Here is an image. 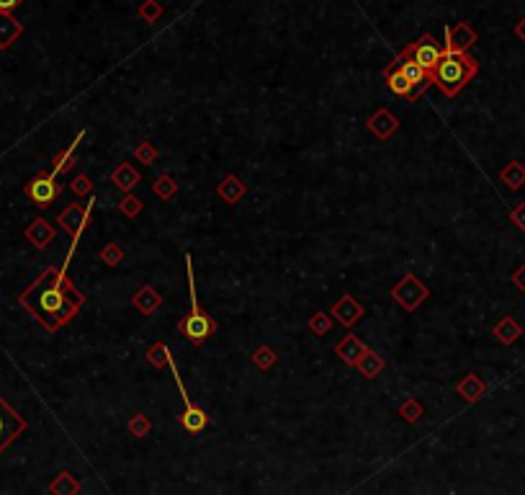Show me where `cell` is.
I'll list each match as a JSON object with an SVG mask.
<instances>
[{"instance_id": "1", "label": "cell", "mask_w": 525, "mask_h": 495, "mask_svg": "<svg viewBox=\"0 0 525 495\" xmlns=\"http://www.w3.org/2000/svg\"><path fill=\"white\" fill-rule=\"evenodd\" d=\"M68 266L70 264L65 261L60 269H47L18 297L21 305L26 307L49 333L68 325L70 320L80 312V307L85 305L83 292H78L75 284L68 278Z\"/></svg>"}, {"instance_id": "2", "label": "cell", "mask_w": 525, "mask_h": 495, "mask_svg": "<svg viewBox=\"0 0 525 495\" xmlns=\"http://www.w3.org/2000/svg\"><path fill=\"white\" fill-rule=\"evenodd\" d=\"M477 70H479V62L466 55V52L464 55H448L445 52L443 60L438 62L435 70L430 73V80L443 90V95L456 98L466 88V83L477 75Z\"/></svg>"}, {"instance_id": "3", "label": "cell", "mask_w": 525, "mask_h": 495, "mask_svg": "<svg viewBox=\"0 0 525 495\" xmlns=\"http://www.w3.org/2000/svg\"><path fill=\"white\" fill-rule=\"evenodd\" d=\"M183 258H186V278H189V297H191V312L181 320V333L193 343H203L206 338H211L216 330V323L211 315L198 307V294H196V284H193V266H191V256L189 251H183Z\"/></svg>"}, {"instance_id": "4", "label": "cell", "mask_w": 525, "mask_h": 495, "mask_svg": "<svg viewBox=\"0 0 525 495\" xmlns=\"http://www.w3.org/2000/svg\"><path fill=\"white\" fill-rule=\"evenodd\" d=\"M168 367H170V372H173L175 382H178L183 407H186V410H183V415H181V426L186 428V431H191V434H201L203 428H206V423H209V415H206V410H203V407L193 405V402H191V397L186 395V387H183V380H181V374H178V367H175L173 356H170Z\"/></svg>"}, {"instance_id": "5", "label": "cell", "mask_w": 525, "mask_h": 495, "mask_svg": "<svg viewBox=\"0 0 525 495\" xmlns=\"http://www.w3.org/2000/svg\"><path fill=\"white\" fill-rule=\"evenodd\" d=\"M402 52L407 57H412L415 62H420L425 70H430V73H433L438 62L443 60L445 47H440V44H438V39L433 34H423L418 41H415V44H410V47L402 49Z\"/></svg>"}, {"instance_id": "6", "label": "cell", "mask_w": 525, "mask_h": 495, "mask_svg": "<svg viewBox=\"0 0 525 495\" xmlns=\"http://www.w3.org/2000/svg\"><path fill=\"white\" fill-rule=\"evenodd\" d=\"M391 297L397 299L407 312H415L420 307V302H425V297H428V286L420 284L415 273H407V276L391 289Z\"/></svg>"}, {"instance_id": "7", "label": "cell", "mask_w": 525, "mask_h": 495, "mask_svg": "<svg viewBox=\"0 0 525 495\" xmlns=\"http://www.w3.org/2000/svg\"><path fill=\"white\" fill-rule=\"evenodd\" d=\"M23 431H26V421L0 397V454H3V452L14 444L16 436L23 434Z\"/></svg>"}, {"instance_id": "8", "label": "cell", "mask_w": 525, "mask_h": 495, "mask_svg": "<svg viewBox=\"0 0 525 495\" xmlns=\"http://www.w3.org/2000/svg\"><path fill=\"white\" fill-rule=\"evenodd\" d=\"M93 204H95V199L90 197V199H88V204H70L68 209L62 212L60 224L68 232H73V243L75 245H78L83 230H85L88 219H90V209H93Z\"/></svg>"}, {"instance_id": "9", "label": "cell", "mask_w": 525, "mask_h": 495, "mask_svg": "<svg viewBox=\"0 0 525 495\" xmlns=\"http://www.w3.org/2000/svg\"><path fill=\"white\" fill-rule=\"evenodd\" d=\"M384 80H386V88L397 95V98H404V101H418L420 95H423V90H420L418 85H412V83L407 80V75H404L394 62L386 68Z\"/></svg>"}, {"instance_id": "10", "label": "cell", "mask_w": 525, "mask_h": 495, "mask_svg": "<svg viewBox=\"0 0 525 495\" xmlns=\"http://www.w3.org/2000/svg\"><path fill=\"white\" fill-rule=\"evenodd\" d=\"M474 41H477V31H474L466 21L445 28V52H448V55H464Z\"/></svg>"}, {"instance_id": "11", "label": "cell", "mask_w": 525, "mask_h": 495, "mask_svg": "<svg viewBox=\"0 0 525 495\" xmlns=\"http://www.w3.org/2000/svg\"><path fill=\"white\" fill-rule=\"evenodd\" d=\"M26 194L31 199H34L36 204H52L54 199H57V194H60V186H57V176L54 173H41V176H36L31 184L26 186Z\"/></svg>"}, {"instance_id": "12", "label": "cell", "mask_w": 525, "mask_h": 495, "mask_svg": "<svg viewBox=\"0 0 525 495\" xmlns=\"http://www.w3.org/2000/svg\"><path fill=\"white\" fill-rule=\"evenodd\" d=\"M394 65L407 75V80H410L412 85H418L420 90L428 88V83H430V70H425L420 62H415L412 57H407L404 52H399L397 60H394Z\"/></svg>"}, {"instance_id": "13", "label": "cell", "mask_w": 525, "mask_h": 495, "mask_svg": "<svg viewBox=\"0 0 525 495\" xmlns=\"http://www.w3.org/2000/svg\"><path fill=\"white\" fill-rule=\"evenodd\" d=\"M366 127H368L378 140H389V137L399 129V119L394 114H389V109H378L376 114L366 122Z\"/></svg>"}, {"instance_id": "14", "label": "cell", "mask_w": 525, "mask_h": 495, "mask_svg": "<svg viewBox=\"0 0 525 495\" xmlns=\"http://www.w3.org/2000/svg\"><path fill=\"white\" fill-rule=\"evenodd\" d=\"M332 315H335L337 323H343L345 328H350V325H356L358 320H361V315H364V307L358 305V302L350 297V294H343V297L337 299V305L332 307Z\"/></svg>"}, {"instance_id": "15", "label": "cell", "mask_w": 525, "mask_h": 495, "mask_svg": "<svg viewBox=\"0 0 525 495\" xmlns=\"http://www.w3.org/2000/svg\"><path fill=\"white\" fill-rule=\"evenodd\" d=\"M366 351H368V348H366L364 343H361V340H358L356 335H353V333H348V335H345V338L335 346V353H337V356H340V359H343L345 364H353V367H356L358 359H361V356H364Z\"/></svg>"}, {"instance_id": "16", "label": "cell", "mask_w": 525, "mask_h": 495, "mask_svg": "<svg viewBox=\"0 0 525 495\" xmlns=\"http://www.w3.org/2000/svg\"><path fill=\"white\" fill-rule=\"evenodd\" d=\"M21 34H23V26L11 16V11H0V49H8Z\"/></svg>"}, {"instance_id": "17", "label": "cell", "mask_w": 525, "mask_h": 495, "mask_svg": "<svg viewBox=\"0 0 525 495\" xmlns=\"http://www.w3.org/2000/svg\"><path fill=\"white\" fill-rule=\"evenodd\" d=\"M132 305H134L142 315H152V312L162 305V297L152 289V286H142V289H137L134 297H132Z\"/></svg>"}, {"instance_id": "18", "label": "cell", "mask_w": 525, "mask_h": 495, "mask_svg": "<svg viewBox=\"0 0 525 495\" xmlns=\"http://www.w3.org/2000/svg\"><path fill=\"white\" fill-rule=\"evenodd\" d=\"M356 369L361 374H364L366 380H373V377H378V372H381V369H384V359H381V356H378L376 351H366L364 356H361V359H358V364H356Z\"/></svg>"}, {"instance_id": "19", "label": "cell", "mask_w": 525, "mask_h": 495, "mask_svg": "<svg viewBox=\"0 0 525 495\" xmlns=\"http://www.w3.org/2000/svg\"><path fill=\"white\" fill-rule=\"evenodd\" d=\"M458 395H464V400H469V402H474V400H479V397H482V395H484V382L479 380L477 374H466L464 380L458 382Z\"/></svg>"}, {"instance_id": "20", "label": "cell", "mask_w": 525, "mask_h": 495, "mask_svg": "<svg viewBox=\"0 0 525 495\" xmlns=\"http://www.w3.org/2000/svg\"><path fill=\"white\" fill-rule=\"evenodd\" d=\"M26 238L31 240L36 248H44V245H49V240L54 238V230L49 227L47 219H34L31 227L26 230Z\"/></svg>"}, {"instance_id": "21", "label": "cell", "mask_w": 525, "mask_h": 495, "mask_svg": "<svg viewBox=\"0 0 525 495\" xmlns=\"http://www.w3.org/2000/svg\"><path fill=\"white\" fill-rule=\"evenodd\" d=\"M245 184H240V181H237L235 176H227L222 181V184H219V189H216V194H219V197L224 199V202L227 204H237L240 202V199L245 197Z\"/></svg>"}, {"instance_id": "22", "label": "cell", "mask_w": 525, "mask_h": 495, "mask_svg": "<svg viewBox=\"0 0 525 495\" xmlns=\"http://www.w3.org/2000/svg\"><path fill=\"white\" fill-rule=\"evenodd\" d=\"M499 181L505 186H510L512 191L520 189V186L525 184V165L518 163V160H512L510 165H505L502 168V173H499Z\"/></svg>"}, {"instance_id": "23", "label": "cell", "mask_w": 525, "mask_h": 495, "mask_svg": "<svg viewBox=\"0 0 525 495\" xmlns=\"http://www.w3.org/2000/svg\"><path fill=\"white\" fill-rule=\"evenodd\" d=\"M111 181H114L116 189L129 191V189H132V186L137 184V181H139V173H137V170L132 168V165H129V163H122V165H119V168L114 170V173H111Z\"/></svg>"}, {"instance_id": "24", "label": "cell", "mask_w": 525, "mask_h": 495, "mask_svg": "<svg viewBox=\"0 0 525 495\" xmlns=\"http://www.w3.org/2000/svg\"><path fill=\"white\" fill-rule=\"evenodd\" d=\"M83 137H85V132H83V129H80V135L75 137V140H73V145H70V147L65 150L62 155H57V160H54V168H52V173H54V176H60V173H65V170H70V165H73V155H75V150L80 147Z\"/></svg>"}, {"instance_id": "25", "label": "cell", "mask_w": 525, "mask_h": 495, "mask_svg": "<svg viewBox=\"0 0 525 495\" xmlns=\"http://www.w3.org/2000/svg\"><path fill=\"white\" fill-rule=\"evenodd\" d=\"M520 333H523V330H520V325L512 318H502L497 323V328H494V335H497L502 343H512V340H518Z\"/></svg>"}, {"instance_id": "26", "label": "cell", "mask_w": 525, "mask_h": 495, "mask_svg": "<svg viewBox=\"0 0 525 495\" xmlns=\"http://www.w3.org/2000/svg\"><path fill=\"white\" fill-rule=\"evenodd\" d=\"M49 493H80V485L73 480L70 472H60L57 480L49 485Z\"/></svg>"}, {"instance_id": "27", "label": "cell", "mask_w": 525, "mask_h": 495, "mask_svg": "<svg viewBox=\"0 0 525 495\" xmlns=\"http://www.w3.org/2000/svg\"><path fill=\"white\" fill-rule=\"evenodd\" d=\"M253 361H255L258 369L265 372V369H270L273 364H276V351H273L270 346H260V348H255V353H253Z\"/></svg>"}, {"instance_id": "28", "label": "cell", "mask_w": 525, "mask_h": 495, "mask_svg": "<svg viewBox=\"0 0 525 495\" xmlns=\"http://www.w3.org/2000/svg\"><path fill=\"white\" fill-rule=\"evenodd\" d=\"M330 325L332 323H330V318H327V312H314L309 320V328L314 335H324V333L330 330Z\"/></svg>"}, {"instance_id": "29", "label": "cell", "mask_w": 525, "mask_h": 495, "mask_svg": "<svg viewBox=\"0 0 525 495\" xmlns=\"http://www.w3.org/2000/svg\"><path fill=\"white\" fill-rule=\"evenodd\" d=\"M147 359L152 361L155 367H162V364H168V361H170L168 346H165V343H155V346H152V348H149V351H147Z\"/></svg>"}, {"instance_id": "30", "label": "cell", "mask_w": 525, "mask_h": 495, "mask_svg": "<svg viewBox=\"0 0 525 495\" xmlns=\"http://www.w3.org/2000/svg\"><path fill=\"white\" fill-rule=\"evenodd\" d=\"M152 189H155L157 197L170 199V197H173V194H175V189H178V186H175V181H173V178H170V176H162V178H157Z\"/></svg>"}, {"instance_id": "31", "label": "cell", "mask_w": 525, "mask_h": 495, "mask_svg": "<svg viewBox=\"0 0 525 495\" xmlns=\"http://www.w3.org/2000/svg\"><path fill=\"white\" fill-rule=\"evenodd\" d=\"M162 14V6L160 3H157V0H144V3H142V8H139V16L144 21H149V24H152V21H157V16Z\"/></svg>"}, {"instance_id": "32", "label": "cell", "mask_w": 525, "mask_h": 495, "mask_svg": "<svg viewBox=\"0 0 525 495\" xmlns=\"http://www.w3.org/2000/svg\"><path fill=\"white\" fill-rule=\"evenodd\" d=\"M101 258L108 266H116L124 258V251L116 243H111V245H106V251H101Z\"/></svg>"}, {"instance_id": "33", "label": "cell", "mask_w": 525, "mask_h": 495, "mask_svg": "<svg viewBox=\"0 0 525 495\" xmlns=\"http://www.w3.org/2000/svg\"><path fill=\"white\" fill-rule=\"evenodd\" d=\"M129 431L134 436H144L149 431V421L142 413H137L134 418H132V423H129Z\"/></svg>"}, {"instance_id": "34", "label": "cell", "mask_w": 525, "mask_h": 495, "mask_svg": "<svg viewBox=\"0 0 525 495\" xmlns=\"http://www.w3.org/2000/svg\"><path fill=\"white\" fill-rule=\"evenodd\" d=\"M119 209H122L127 217H137V212L142 209V202H137L134 197H127L122 204H119Z\"/></svg>"}, {"instance_id": "35", "label": "cell", "mask_w": 525, "mask_h": 495, "mask_svg": "<svg viewBox=\"0 0 525 495\" xmlns=\"http://www.w3.org/2000/svg\"><path fill=\"white\" fill-rule=\"evenodd\" d=\"M402 415L407 418V421L415 423V421H420V415H423V407H420L415 400H410L407 405H402Z\"/></svg>"}, {"instance_id": "36", "label": "cell", "mask_w": 525, "mask_h": 495, "mask_svg": "<svg viewBox=\"0 0 525 495\" xmlns=\"http://www.w3.org/2000/svg\"><path fill=\"white\" fill-rule=\"evenodd\" d=\"M134 155L139 157L142 163H152V160H155V147H152V145H147V142H142L139 147L134 150Z\"/></svg>"}, {"instance_id": "37", "label": "cell", "mask_w": 525, "mask_h": 495, "mask_svg": "<svg viewBox=\"0 0 525 495\" xmlns=\"http://www.w3.org/2000/svg\"><path fill=\"white\" fill-rule=\"evenodd\" d=\"M73 191H75V194H80V197H88V194H90V181H88L85 176L75 178V181H73Z\"/></svg>"}, {"instance_id": "38", "label": "cell", "mask_w": 525, "mask_h": 495, "mask_svg": "<svg viewBox=\"0 0 525 495\" xmlns=\"http://www.w3.org/2000/svg\"><path fill=\"white\" fill-rule=\"evenodd\" d=\"M510 219H512V222H515V224H518L520 230H525V204H520L518 209L512 212Z\"/></svg>"}, {"instance_id": "39", "label": "cell", "mask_w": 525, "mask_h": 495, "mask_svg": "<svg viewBox=\"0 0 525 495\" xmlns=\"http://www.w3.org/2000/svg\"><path fill=\"white\" fill-rule=\"evenodd\" d=\"M512 284L518 286L520 292L525 294V266H520L518 271H515V276H512Z\"/></svg>"}, {"instance_id": "40", "label": "cell", "mask_w": 525, "mask_h": 495, "mask_svg": "<svg viewBox=\"0 0 525 495\" xmlns=\"http://www.w3.org/2000/svg\"><path fill=\"white\" fill-rule=\"evenodd\" d=\"M18 3H23V0H0V11H14Z\"/></svg>"}, {"instance_id": "41", "label": "cell", "mask_w": 525, "mask_h": 495, "mask_svg": "<svg viewBox=\"0 0 525 495\" xmlns=\"http://www.w3.org/2000/svg\"><path fill=\"white\" fill-rule=\"evenodd\" d=\"M515 36L525 41V19H520V24H518V26H515Z\"/></svg>"}]
</instances>
